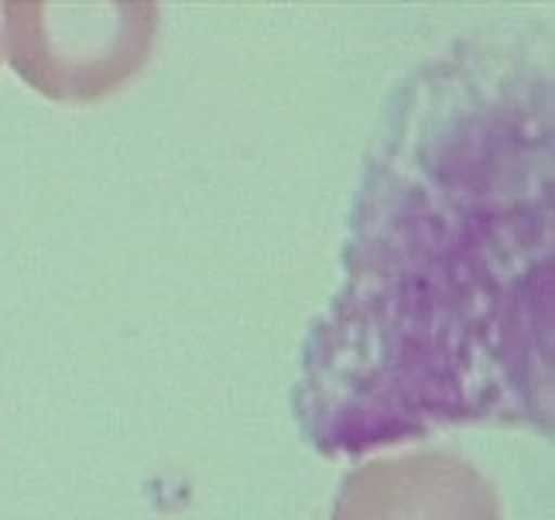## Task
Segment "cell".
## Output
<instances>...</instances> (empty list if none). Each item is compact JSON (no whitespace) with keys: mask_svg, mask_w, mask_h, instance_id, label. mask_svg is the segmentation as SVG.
Masks as SVG:
<instances>
[{"mask_svg":"<svg viewBox=\"0 0 555 520\" xmlns=\"http://www.w3.org/2000/svg\"><path fill=\"white\" fill-rule=\"evenodd\" d=\"M507 120L480 117L436 138V155L377 179L350 281L309 346L295 390L302 435L326 459L364 455L466 421L548 425V350L535 346L539 220L535 168L507 158ZM548 325V322H542Z\"/></svg>","mask_w":555,"mask_h":520,"instance_id":"obj_1","label":"cell"},{"mask_svg":"<svg viewBox=\"0 0 555 520\" xmlns=\"http://www.w3.org/2000/svg\"><path fill=\"white\" fill-rule=\"evenodd\" d=\"M14 73L52 103H100L131 82L158 38L152 0H4Z\"/></svg>","mask_w":555,"mask_h":520,"instance_id":"obj_2","label":"cell"},{"mask_svg":"<svg viewBox=\"0 0 555 520\" xmlns=\"http://www.w3.org/2000/svg\"><path fill=\"white\" fill-rule=\"evenodd\" d=\"M330 520H501V500L460 455L409 452L350 469Z\"/></svg>","mask_w":555,"mask_h":520,"instance_id":"obj_3","label":"cell"}]
</instances>
